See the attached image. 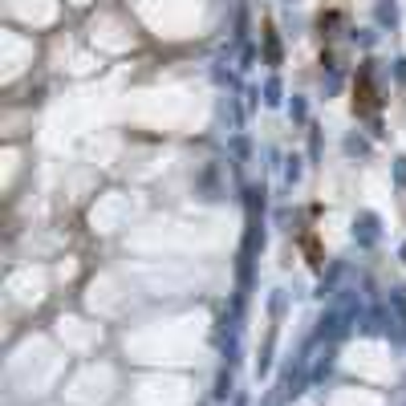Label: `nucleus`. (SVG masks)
<instances>
[{"label":"nucleus","instance_id":"1","mask_svg":"<svg viewBox=\"0 0 406 406\" xmlns=\"http://www.w3.org/2000/svg\"><path fill=\"white\" fill-rule=\"evenodd\" d=\"M354 110L358 114H374L378 110V90H374V70L361 65L358 81H354Z\"/></svg>","mask_w":406,"mask_h":406}]
</instances>
